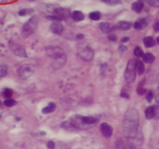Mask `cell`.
I'll list each match as a JSON object with an SVG mask.
<instances>
[{"label": "cell", "instance_id": "cell-1", "mask_svg": "<svg viewBox=\"0 0 159 149\" xmlns=\"http://www.w3.org/2000/svg\"><path fill=\"white\" fill-rule=\"evenodd\" d=\"M139 114L138 109L132 107L127 110L123 120V134L127 138H133L138 134Z\"/></svg>", "mask_w": 159, "mask_h": 149}, {"label": "cell", "instance_id": "cell-2", "mask_svg": "<svg viewBox=\"0 0 159 149\" xmlns=\"http://www.w3.org/2000/svg\"><path fill=\"white\" fill-rule=\"evenodd\" d=\"M46 52L52 60V67L55 69H62L66 63L67 55L61 47H50L46 50Z\"/></svg>", "mask_w": 159, "mask_h": 149}, {"label": "cell", "instance_id": "cell-3", "mask_svg": "<svg viewBox=\"0 0 159 149\" xmlns=\"http://www.w3.org/2000/svg\"><path fill=\"white\" fill-rule=\"evenodd\" d=\"M38 23H39V19L36 16L32 17L29 20H27L22 27V37L24 38H26L28 37L29 36L32 35L37 28Z\"/></svg>", "mask_w": 159, "mask_h": 149}, {"label": "cell", "instance_id": "cell-4", "mask_svg": "<svg viewBox=\"0 0 159 149\" xmlns=\"http://www.w3.org/2000/svg\"><path fill=\"white\" fill-rule=\"evenodd\" d=\"M136 60L132 58L128 62L124 73L125 79L128 83H133L136 79Z\"/></svg>", "mask_w": 159, "mask_h": 149}, {"label": "cell", "instance_id": "cell-5", "mask_svg": "<svg viewBox=\"0 0 159 149\" xmlns=\"http://www.w3.org/2000/svg\"><path fill=\"white\" fill-rule=\"evenodd\" d=\"M35 71V66L32 64H25L19 67L18 69V75L22 79H27L30 78Z\"/></svg>", "mask_w": 159, "mask_h": 149}, {"label": "cell", "instance_id": "cell-6", "mask_svg": "<svg viewBox=\"0 0 159 149\" xmlns=\"http://www.w3.org/2000/svg\"><path fill=\"white\" fill-rule=\"evenodd\" d=\"M78 55L85 62H91L94 57V51L90 47L86 46L78 50Z\"/></svg>", "mask_w": 159, "mask_h": 149}, {"label": "cell", "instance_id": "cell-7", "mask_svg": "<svg viewBox=\"0 0 159 149\" xmlns=\"http://www.w3.org/2000/svg\"><path fill=\"white\" fill-rule=\"evenodd\" d=\"M54 12H55V14H56V16L59 17L62 19H68L71 17L70 10H68V9H65V8L55 7V10H54Z\"/></svg>", "mask_w": 159, "mask_h": 149}, {"label": "cell", "instance_id": "cell-8", "mask_svg": "<svg viewBox=\"0 0 159 149\" xmlns=\"http://www.w3.org/2000/svg\"><path fill=\"white\" fill-rule=\"evenodd\" d=\"M100 130L102 134L106 138L110 137L113 134V128L106 123H102L100 125Z\"/></svg>", "mask_w": 159, "mask_h": 149}, {"label": "cell", "instance_id": "cell-9", "mask_svg": "<svg viewBox=\"0 0 159 149\" xmlns=\"http://www.w3.org/2000/svg\"><path fill=\"white\" fill-rule=\"evenodd\" d=\"M132 26V24L131 22L127 21H120L117 24H115L113 29L115 30H130Z\"/></svg>", "mask_w": 159, "mask_h": 149}, {"label": "cell", "instance_id": "cell-10", "mask_svg": "<svg viewBox=\"0 0 159 149\" xmlns=\"http://www.w3.org/2000/svg\"><path fill=\"white\" fill-rule=\"evenodd\" d=\"M12 51L15 53V55H17V56L22 58H26V53L23 46L19 44H14L12 47Z\"/></svg>", "mask_w": 159, "mask_h": 149}, {"label": "cell", "instance_id": "cell-11", "mask_svg": "<svg viewBox=\"0 0 159 149\" xmlns=\"http://www.w3.org/2000/svg\"><path fill=\"white\" fill-rule=\"evenodd\" d=\"M50 30L53 33L57 35H61L64 30V27L62 26V24L59 23H53L50 26Z\"/></svg>", "mask_w": 159, "mask_h": 149}, {"label": "cell", "instance_id": "cell-12", "mask_svg": "<svg viewBox=\"0 0 159 149\" xmlns=\"http://www.w3.org/2000/svg\"><path fill=\"white\" fill-rule=\"evenodd\" d=\"M116 149H135L131 144H129V142L120 140L118 142H116Z\"/></svg>", "mask_w": 159, "mask_h": 149}, {"label": "cell", "instance_id": "cell-13", "mask_svg": "<svg viewBox=\"0 0 159 149\" xmlns=\"http://www.w3.org/2000/svg\"><path fill=\"white\" fill-rule=\"evenodd\" d=\"M147 24H148L147 19L143 18V19H138V21H136L133 24V27L136 30H142L147 26Z\"/></svg>", "mask_w": 159, "mask_h": 149}, {"label": "cell", "instance_id": "cell-14", "mask_svg": "<svg viewBox=\"0 0 159 149\" xmlns=\"http://www.w3.org/2000/svg\"><path fill=\"white\" fill-rule=\"evenodd\" d=\"M144 7V0H138L133 3L132 5V10L137 13H140Z\"/></svg>", "mask_w": 159, "mask_h": 149}, {"label": "cell", "instance_id": "cell-15", "mask_svg": "<svg viewBox=\"0 0 159 149\" xmlns=\"http://www.w3.org/2000/svg\"><path fill=\"white\" fill-rule=\"evenodd\" d=\"M71 17H72V19L75 22L82 21L85 19V15H84L83 12L78 11V10H75V11L72 12Z\"/></svg>", "mask_w": 159, "mask_h": 149}, {"label": "cell", "instance_id": "cell-16", "mask_svg": "<svg viewBox=\"0 0 159 149\" xmlns=\"http://www.w3.org/2000/svg\"><path fill=\"white\" fill-rule=\"evenodd\" d=\"M155 114H156V110H155V108L153 106L147 107L146 110H145V116H146V118L148 119V120L153 118L155 116Z\"/></svg>", "mask_w": 159, "mask_h": 149}, {"label": "cell", "instance_id": "cell-17", "mask_svg": "<svg viewBox=\"0 0 159 149\" xmlns=\"http://www.w3.org/2000/svg\"><path fill=\"white\" fill-rule=\"evenodd\" d=\"M55 109H56V105H55V103L51 102L50 103L47 107L42 109V114H50V113H53V112L55 111Z\"/></svg>", "mask_w": 159, "mask_h": 149}, {"label": "cell", "instance_id": "cell-18", "mask_svg": "<svg viewBox=\"0 0 159 149\" xmlns=\"http://www.w3.org/2000/svg\"><path fill=\"white\" fill-rule=\"evenodd\" d=\"M136 70H137V72L139 76H142L144 72V64L140 60H137L136 61Z\"/></svg>", "mask_w": 159, "mask_h": 149}, {"label": "cell", "instance_id": "cell-19", "mask_svg": "<svg viewBox=\"0 0 159 149\" xmlns=\"http://www.w3.org/2000/svg\"><path fill=\"white\" fill-rule=\"evenodd\" d=\"M144 44L147 47H152L155 45V41L152 37H146L144 38Z\"/></svg>", "mask_w": 159, "mask_h": 149}, {"label": "cell", "instance_id": "cell-20", "mask_svg": "<svg viewBox=\"0 0 159 149\" xmlns=\"http://www.w3.org/2000/svg\"><path fill=\"white\" fill-rule=\"evenodd\" d=\"M100 29L103 33H108L110 29V24L108 22H102L100 24Z\"/></svg>", "mask_w": 159, "mask_h": 149}, {"label": "cell", "instance_id": "cell-21", "mask_svg": "<svg viewBox=\"0 0 159 149\" xmlns=\"http://www.w3.org/2000/svg\"><path fill=\"white\" fill-rule=\"evenodd\" d=\"M143 59H144V62H145L146 63H152L155 59V57L151 53H147L144 55Z\"/></svg>", "mask_w": 159, "mask_h": 149}, {"label": "cell", "instance_id": "cell-22", "mask_svg": "<svg viewBox=\"0 0 159 149\" xmlns=\"http://www.w3.org/2000/svg\"><path fill=\"white\" fill-rule=\"evenodd\" d=\"M62 128H64V129H65V130H76L75 128L73 127L72 123H71V121H64V122H63V123H62Z\"/></svg>", "mask_w": 159, "mask_h": 149}, {"label": "cell", "instance_id": "cell-23", "mask_svg": "<svg viewBox=\"0 0 159 149\" xmlns=\"http://www.w3.org/2000/svg\"><path fill=\"white\" fill-rule=\"evenodd\" d=\"M8 72V67L6 64H1L0 65V79L4 78Z\"/></svg>", "mask_w": 159, "mask_h": 149}, {"label": "cell", "instance_id": "cell-24", "mask_svg": "<svg viewBox=\"0 0 159 149\" xmlns=\"http://www.w3.org/2000/svg\"><path fill=\"white\" fill-rule=\"evenodd\" d=\"M17 102L14 99H11V98H9V99H6L3 103L4 106L7 107H14L15 105H17Z\"/></svg>", "mask_w": 159, "mask_h": 149}, {"label": "cell", "instance_id": "cell-25", "mask_svg": "<svg viewBox=\"0 0 159 149\" xmlns=\"http://www.w3.org/2000/svg\"><path fill=\"white\" fill-rule=\"evenodd\" d=\"M133 53H134V55H135L137 58H143L144 57V51H143V50L140 48V47H139V46H138V47H136L135 48H134V51H133Z\"/></svg>", "mask_w": 159, "mask_h": 149}, {"label": "cell", "instance_id": "cell-26", "mask_svg": "<svg viewBox=\"0 0 159 149\" xmlns=\"http://www.w3.org/2000/svg\"><path fill=\"white\" fill-rule=\"evenodd\" d=\"M89 18H90L92 20H95V21H97L99 19H100V17H101V13L100 12H90V14H89Z\"/></svg>", "mask_w": 159, "mask_h": 149}, {"label": "cell", "instance_id": "cell-27", "mask_svg": "<svg viewBox=\"0 0 159 149\" xmlns=\"http://www.w3.org/2000/svg\"><path fill=\"white\" fill-rule=\"evenodd\" d=\"M33 12V9H24L21 10L19 12V15L21 17H24V16H27V15L30 14Z\"/></svg>", "mask_w": 159, "mask_h": 149}, {"label": "cell", "instance_id": "cell-28", "mask_svg": "<svg viewBox=\"0 0 159 149\" xmlns=\"http://www.w3.org/2000/svg\"><path fill=\"white\" fill-rule=\"evenodd\" d=\"M3 96L6 97V98L9 99V98H10V97L12 96V90L10 89H9V88H6V89H4V90H3Z\"/></svg>", "mask_w": 159, "mask_h": 149}, {"label": "cell", "instance_id": "cell-29", "mask_svg": "<svg viewBox=\"0 0 159 149\" xmlns=\"http://www.w3.org/2000/svg\"><path fill=\"white\" fill-rule=\"evenodd\" d=\"M102 3H106L109 5H117L121 3V0H101Z\"/></svg>", "mask_w": 159, "mask_h": 149}, {"label": "cell", "instance_id": "cell-30", "mask_svg": "<svg viewBox=\"0 0 159 149\" xmlns=\"http://www.w3.org/2000/svg\"><path fill=\"white\" fill-rule=\"evenodd\" d=\"M47 19H49V20H51V21H54L55 23H59V22H61L62 20V18H60L57 16H48L47 17Z\"/></svg>", "mask_w": 159, "mask_h": 149}, {"label": "cell", "instance_id": "cell-31", "mask_svg": "<svg viewBox=\"0 0 159 149\" xmlns=\"http://www.w3.org/2000/svg\"><path fill=\"white\" fill-rule=\"evenodd\" d=\"M147 3L154 7H159V0H147Z\"/></svg>", "mask_w": 159, "mask_h": 149}, {"label": "cell", "instance_id": "cell-32", "mask_svg": "<svg viewBox=\"0 0 159 149\" xmlns=\"http://www.w3.org/2000/svg\"><path fill=\"white\" fill-rule=\"evenodd\" d=\"M137 92H138V94L140 95V96H142V95H144L145 93H146L147 90L145 89H144V87H143V86H141L140 85H139L138 87V89H137Z\"/></svg>", "mask_w": 159, "mask_h": 149}, {"label": "cell", "instance_id": "cell-33", "mask_svg": "<svg viewBox=\"0 0 159 149\" xmlns=\"http://www.w3.org/2000/svg\"><path fill=\"white\" fill-rule=\"evenodd\" d=\"M146 99H147V101L148 103H151L153 99V93H152L151 91H149L148 93L147 94V96H146Z\"/></svg>", "mask_w": 159, "mask_h": 149}, {"label": "cell", "instance_id": "cell-34", "mask_svg": "<svg viewBox=\"0 0 159 149\" xmlns=\"http://www.w3.org/2000/svg\"><path fill=\"white\" fill-rule=\"evenodd\" d=\"M127 50V47L125 46V45H121V46H120L118 48V51L120 52V55H122V54H124L125 51H126Z\"/></svg>", "mask_w": 159, "mask_h": 149}, {"label": "cell", "instance_id": "cell-35", "mask_svg": "<svg viewBox=\"0 0 159 149\" xmlns=\"http://www.w3.org/2000/svg\"><path fill=\"white\" fill-rule=\"evenodd\" d=\"M48 149H55V143L53 141H49L48 143Z\"/></svg>", "mask_w": 159, "mask_h": 149}, {"label": "cell", "instance_id": "cell-36", "mask_svg": "<svg viewBox=\"0 0 159 149\" xmlns=\"http://www.w3.org/2000/svg\"><path fill=\"white\" fill-rule=\"evenodd\" d=\"M154 30L156 32H159V19L155 22V24L154 25Z\"/></svg>", "mask_w": 159, "mask_h": 149}, {"label": "cell", "instance_id": "cell-37", "mask_svg": "<svg viewBox=\"0 0 159 149\" xmlns=\"http://www.w3.org/2000/svg\"><path fill=\"white\" fill-rule=\"evenodd\" d=\"M120 96L123 97V98H125V99H129V95L127 93V92H121V94H120Z\"/></svg>", "mask_w": 159, "mask_h": 149}, {"label": "cell", "instance_id": "cell-38", "mask_svg": "<svg viewBox=\"0 0 159 149\" xmlns=\"http://www.w3.org/2000/svg\"><path fill=\"white\" fill-rule=\"evenodd\" d=\"M109 39L111 40V41H116V37L114 35V34H111V35H109Z\"/></svg>", "mask_w": 159, "mask_h": 149}, {"label": "cell", "instance_id": "cell-39", "mask_svg": "<svg viewBox=\"0 0 159 149\" xmlns=\"http://www.w3.org/2000/svg\"><path fill=\"white\" fill-rule=\"evenodd\" d=\"M129 40H130V38L128 37H124V38H122V40H121V42L122 43H126V42H128Z\"/></svg>", "mask_w": 159, "mask_h": 149}, {"label": "cell", "instance_id": "cell-40", "mask_svg": "<svg viewBox=\"0 0 159 149\" xmlns=\"http://www.w3.org/2000/svg\"><path fill=\"white\" fill-rule=\"evenodd\" d=\"M77 38H78V39H83L84 35L83 34H82V33H80V34H78V35H77Z\"/></svg>", "mask_w": 159, "mask_h": 149}, {"label": "cell", "instance_id": "cell-41", "mask_svg": "<svg viewBox=\"0 0 159 149\" xmlns=\"http://www.w3.org/2000/svg\"><path fill=\"white\" fill-rule=\"evenodd\" d=\"M157 43H158V44H159V37H157Z\"/></svg>", "mask_w": 159, "mask_h": 149}, {"label": "cell", "instance_id": "cell-42", "mask_svg": "<svg viewBox=\"0 0 159 149\" xmlns=\"http://www.w3.org/2000/svg\"><path fill=\"white\" fill-rule=\"evenodd\" d=\"M2 116H3V114H2V113L0 112V119L2 118Z\"/></svg>", "mask_w": 159, "mask_h": 149}, {"label": "cell", "instance_id": "cell-43", "mask_svg": "<svg viewBox=\"0 0 159 149\" xmlns=\"http://www.w3.org/2000/svg\"><path fill=\"white\" fill-rule=\"evenodd\" d=\"M0 109H2V103L0 101Z\"/></svg>", "mask_w": 159, "mask_h": 149}, {"label": "cell", "instance_id": "cell-44", "mask_svg": "<svg viewBox=\"0 0 159 149\" xmlns=\"http://www.w3.org/2000/svg\"><path fill=\"white\" fill-rule=\"evenodd\" d=\"M30 1H34V0H30Z\"/></svg>", "mask_w": 159, "mask_h": 149}]
</instances>
